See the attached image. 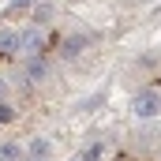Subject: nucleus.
<instances>
[{
    "label": "nucleus",
    "mask_w": 161,
    "mask_h": 161,
    "mask_svg": "<svg viewBox=\"0 0 161 161\" xmlns=\"http://www.w3.org/2000/svg\"><path fill=\"white\" fill-rule=\"evenodd\" d=\"M131 113L139 116V120H154V116H161V90H139L135 97H131Z\"/></svg>",
    "instance_id": "f257e3e1"
},
{
    "label": "nucleus",
    "mask_w": 161,
    "mask_h": 161,
    "mask_svg": "<svg viewBox=\"0 0 161 161\" xmlns=\"http://www.w3.org/2000/svg\"><path fill=\"white\" fill-rule=\"evenodd\" d=\"M23 53L26 56H45V34H41V26H26L23 30Z\"/></svg>",
    "instance_id": "f03ea898"
},
{
    "label": "nucleus",
    "mask_w": 161,
    "mask_h": 161,
    "mask_svg": "<svg viewBox=\"0 0 161 161\" xmlns=\"http://www.w3.org/2000/svg\"><path fill=\"white\" fill-rule=\"evenodd\" d=\"M15 53H23V30L0 26V56H15Z\"/></svg>",
    "instance_id": "7ed1b4c3"
},
{
    "label": "nucleus",
    "mask_w": 161,
    "mask_h": 161,
    "mask_svg": "<svg viewBox=\"0 0 161 161\" xmlns=\"http://www.w3.org/2000/svg\"><path fill=\"white\" fill-rule=\"evenodd\" d=\"M86 49H90V34H68V38L60 41V56H64V60H75Z\"/></svg>",
    "instance_id": "20e7f679"
},
{
    "label": "nucleus",
    "mask_w": 161,
    "mask_h": 161,
    "mask_svg": "<svg viewBox=\"0 0 161 161\" xmlns=\"http://www.w3.org/2000/svg\"><path fill=\"white\" fill-rule=\"evenodd\" d=\"M23 75L26 82H41L49 75V64H45V56H26V68H23Z\"/></svg>",
    "instance_id": "39448f33"
},
{
    "label": "nucleus",
    "mask_w": 161,
    "mask_h": 161,
    "mask_svg": "<svg viewBox=\"0 0 161 161\" xmlns=\"http://www.w3.org/2000/svg\"><path fill=\"white\" fill-rule=\"evenodd\" d=\"M23 142H0V161H23Z\"/></svg>",
    "instance_id": "423d86ee"
},
{
    "label": "nucleus",
    "mask_w": 161,
    "mask_h": 161,
    "mask_svg": "<svg viewBox=\"0 0 161 161\" xmlns=\"http://www.w3.org/2000/svg\"><path fill=\"white\" fill-rule=\"evenodd\" d=\"M49 154H53L49 139H30V146H26V158H49Z\"/></svg>",
    "instance_id": "0eeeda50"
},
{
    "label": "nucleus",
    "mask_w": 161,
    "mask_h": 161,
    "mask_svg": "<svg viewBox=\"0 0 161 161\" xmlns=\"http://www.w3.org/2000/svg\"><path fill=\"white\" fill-rule=\"evenodd\" d=\"M49 19H53V4H38V8H34V15H30V23H34V26H45Z\"/></svg>",
    "instance_id": "6e6552de"
},
{
    "label": "nucleus",
    "mask_w": 161,
    "mask_h": 161,
    "mask_svg": "<svg viewBox=\"0 0 161 161\" xmlns=\"http://www.w3.org/2000/svg\"><path fill=\"white\" fill-rule=\"evenodd\" d=\"M82 158H86V161H101V158H105V142H90V146L82 150Z\"/></svg>",
    "instance_id": "1a4fd4ad"
},
{
    "label": "nucleus",
    "mask_w": 161,
    "mask_h": 161,
    "mask_svg": "<svg viewBox=\"0 0 161 161\" xmlns=\"http://www.w3.org/2000/svg\"><path fill=\"white\" fill-rule=\"evenodd\" d=\"M15 105H8V101H0V124H15Z\"/></svg>",
    "instance_id": "9d476101"
},
{
    "label": "nucleus",
    "mask_w": 161,
    "mask_h": 161,
    "mask_svg": "<svg viewBox=\"0 0 161 161\" xmlns=\"http://www.w3.org/2000/svg\"><path fill=\"white\" fill-rule=\"evenodd\" d=\"M26 8H34V0H11L8 4V11H26Z\"/></svg>",
    "instance_id": "9b49d317"
},
{
    "label": "nucleus",
    "mask_w": 161,
    "mask_h": 161,
    "mask_svg": "<svg viewBox=\"0 0 161 161\" xmlns=\"http://www.w3.org/2000/svg\"><path fill=\"white\" fill-rule=\"evenodd\" d=\"M0 101H8V82L0 79Z\"/></svg>",
    "instance_id": "f8f14e48"
},
{
    "label": "nucleus",
    "mask_w": 161,
    "mask_h": 161,
    "mask_svg": "<svg viewBox=\"0 0 161 161\" xmlns=\"http://www.w3.org/2000/svg\"><path fill=\"white\" fill-rule=\"evenodd\" d=\"M71 161H86V158H82V154H75V158H71Z\"/></svg>",
    "instance_id": "ddd939ff"
}]
</instances>
